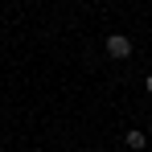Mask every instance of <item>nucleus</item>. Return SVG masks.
<instances>
[{"instance_id": "obj_1", "label": "nucleus", "mask_w": 152, "mask_h": 152, "mask_svg": "<svg viewBox=\"0 0 152 152\" xmlns=\"http://www.w3.org/2000/svg\"><path fill=\"white\" fill-rule=\"evenodd\" d=\"M127 53H132V41H127L124 33H107V58H115V62H124Z\"/></svg>"}, {"instance_id": "obj_2", "label": "nucleus", "mask_w": 152, "mask_h": 152, "mask_svg": "<svg viewBox=\"0 0 152 152\" xmlns=\"http://www.w3.org/2000/svg\"><path fill=\"white\" fill-rule=\"evenodd\" d=\"M124 140H127V148H136V152H140L144 144H148V136H144V132H127Z\"/></svg>"}, {"instance_id": "obj_3", "label": "nucleus", "mask_w": 152, "mask_h": 152, "mask_svg": "<svg viewBox=\"0 0 152 152\" xmlns=\"http://www.w3.org/2000/svg\"><path fill=\"white\" fill-rule=\"evenodd\" d=\"M148 95H152V74H148Z\"/></svg>"}]
</instances>
